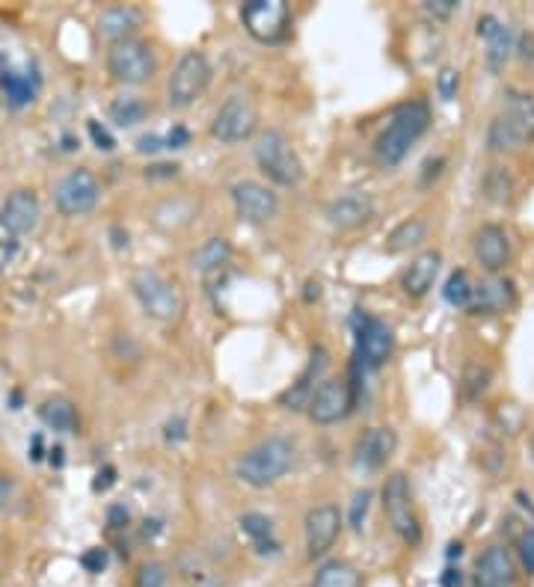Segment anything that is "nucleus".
Wrapping results in <instances>:
<instances>
[{
	"mask_svg": "<svg viewBox=\"0 0 534 587\" xmlns=\"http://www.w3.org/2000/svg\"><path fill=\"white\" fill-rule=\"evenodd\" d=\"M12 499V480L10 478H3L0 475V513L7 511V504H10Z\"/></svg>",
	"mask_w": 534,
	"mask_h": 587,
	"instance_id": "nucleus-47",
	"label": "nucleus"
},
{
	"mask_svg": "<svg viewBox=\"0 0 534 587\" xmlns=\"http://www.w3.org/2000/svg\"><path fill=\"white\" fill-rule=\"evenodd\" d=\"M458 89H460V72L458 68H451V65H446V68L436 75V92H439L443 101H455V98H458Z\"/></svg>",
	"mask_w": 534,
	"mask_h": 587,
	"instance_id": "nucleus-37",
	"label": "nucleus"
},
{
	"mask_svg": "<svg viewBox=\"0 0 534 587\" xmlns=\"http://www.w3.org/2000/svg\"><path fill=\"white\" fill-rule=\"evenodd\" d=\"M295 466V442L285 436H268L259 446H252L247 454H240L235 475L240 484L252 489L273 487L276 480H283Z\"/></svg>",
	"mask_w": 534,
	"mask_h": 587,
	"instance_id": "nucleus-3",
	"label": "nucleus"
},
{
	"mask_svg": "<svg viewBox=\"0 0 534 587\" xmlns=\"http://www.w3.org/2000/svg\"><path fill=\"white\" fill-rule=\"evenodd\" d=\"M166 582H170V566L161 561L142 564L137 573V587H166Z\"/></svg>",
	"mask_w": 534,
	"mask_h": 587,
	"instance_id": "nucleus-36",
	"label": "nucleus"
},
{
	"mask_svg": "<svg viewBox=\"0 0 534 587\" xmlns=\"http://www.w3.org/2000/svg\"><path fill=\"white\" fill-rule=\"evenodd\" d=\"M369 504H371L369 489H362V492L353 496V504H350V528H357V532H360L362 522H365V513H369Z\"/></svg>",
	"mask_w": 534,
	"mask_h": 587,
	"instance_id": "nucleus-40",
	"label": "nucleus"
},
{
	"mask_svg": "<svg viewBox=\"0 0 534 587\" xmlns=\"http://www.w3.org/2000/svg\"><path fill=\"white\" fill-rule=\"evenodd\" d=\"M439 267H443V252L439 250L419 252V255L410 261V267L403 271V279H401L403 294H407V297H413V300L425 297V294L434 288L436 276H439Z\"/></svg>",
	"mask_w": 534,
	"mask_h": 587,
	"instance_id": "nucleus-22",
	"label": "nucleus"
},
{
	"mask_svg": "<svg viewBox=\"0 0 534 587\" xmlns=\"http://www.w3.org/2000/svg\"><path fill=\"white\" fill-rule=\"evenodd\" d=\"M472 252H475V261H479L481 267L490 273V276H496V273H501L511 264V235L501 226H496V223H487V226H481L479 232H475Z\"/></svg>",
	"mask_w": 534,
	"mask_h": 587,
	"instance_id": "nucleus-17",
	"label": "nucleus"
},
{
	"mask_svg": "<svg viewBox=\"0 0 534 587\" xmlns=\"http://www.w3.org/2000/svg\"><path fill=\"white\" fill-rule=\"evenodd\" d=\"M395 448H398V436L393 427H369L365 434L357 439V466L365 472H381L389 460H393Z\"/></svg>",
	"mask_w": 534,
	"mask_h": 587,
	"instance_id": "nucleus-20",
	"label": "nucleus"
},
{
	"mask_svg": "<svg viewBox=\"0 0 534 587\" xmlns=\"http://www.w3.org/2000/svg\"><path fill=\"white\" fill-rule=\"evenodd\" d=\"M232 261V247L226 238H208L194 255V267L199 273H220Z\"/></svg>",
	"mask_w": 534,
	"mask_h": 587,
	"instance_id": "nucleus-31",
	"label": "nucleus"
},
{
	"mask_svg": "<svg viewBox=\"0 0 534 587\" xmlns=\"http://www.w3.org/2000/svg\"><path fill=\"white\" fill-rule=\"evenodd\" d=\"M425 238H427L425 220L407 217V220H401V223H398L393 232H389V238H386V252L398 255V252L413 250V247H419V243H422Z\"/></svg>",
	"mask_w": 534,
	"mask_h": 587,
	"instance_id": "nucleus-30",
	"label": "nucleus"
},
{
	"mask_svg": "<svg viewBox=\"0 0 534 587\" xmlns=\"http://www.w3.org/2000/svg\"><path fill=\"white\" fill-rule=\"evenodd\" d=\"M357 353L365 369H383L395 353L393 326L377 317H362V324L357 326Z\"/></svg>",
	"mask_w": 534,
	"mask_h": 587,
	"instance_id": "nucleus-16",
	"label": "nucleus"
},
{
	"mask_svg": "<svg viewBox=\"0 0 534 587\" xmlns=\"http://www.w3.org/2000/svg\"><path fill=\"white\" fill-rule=\"evenodd\" d=\"M517 585V561L511 549L505 546H490L484 549L475 561L472 573V587H513Z\"/></svg>",
	"mask_w": 534,
	"mask_h": 587,
	"instance_id": "nucleus-18",
	"label": "nucleus"
},
{
	"mask_svg": "<svg viewBox=\"0 0 534 587\" xmlns=\"http://www.w3.org/2000/svg\"><path fill=\"white\" fill-rule=\"evenodd\" d=\"M306 532V552L309 558H324V554L336 546L338 534H341V513L336 504H318L312 511L306 513L303 520Z\"/></svg>",
	"mask_w": 534,
	"mask_h": 587,
	"instance_id": "nucleus-15",
	"label": "nucleus"
},
{
	"mask_svg": "<svg viewBox=\"0 0 534 587\" xmlns=\"http://www.w3.org/2000/svg\"><path fill=\"white\" fill-rule=\"evenodd\" d=\"M0 87H3V96H7V101H10L12 108L22 110L36 101V92H39V77H36L34 72L3 68V72H0Z\"/></svg>",
	"mask_w": 534,
	"mask_h": 587,
	"instance_id": "nucleus-26",
	"label": "nucleus"
},
{
	"mask_svg": "<svg viewBox=\"0 0 534 587\" xmlns=\"http://www.w3.org/2000/svg\"><path fill=\"white\" fill-rule=\"evenodd\" d=\"M208 84H211V63H208V57L202 54V51H187V54L175 63L170 84H166L170 108H190L197 98L206 96Z\"/></svg>",
	"mask_w": 534,
	"mask_h": 587,
	"instance_id": "nucleus-9",
	"label": "nucleus"
},
{
	"mask_svg": "<svg viewBox=\"0 0 534 587\" xmlns=\"http://www.w3.org/2000/svg\"><path fill=\"white\" fill-rule=\"evenodd\" d=\"M232 205L244 223L264 226L280 214V196L262 182H238L232 185Z\"/></svg>",
	"mask_w": 534,
	"mask_h": 587,
	"instance_id": "nucleus-13",
	"label": "nucleus"
},
{
	"mask_svg": "<svg viewBox=\"0 0 534 587\" xmlns=\"http://www.w3.org/2000/svg\"><path fill=\"white\" fill-rule=\"evenodd\" d=\"M89 134H92V140L99 142V149H104V152H110L116 142H113V137H110L108 130L99 128V122H89Z\"/></svg>",
	"mask_w": 534,
	"mask_h": 587,
	"instance_id": "nucleus-45",
	"label": "nucleus"
},
{
	"mask_svg": "<svg viewBox=\"0 0 534 587\" xmlns=\"http://www.w3.org/2000/svg\"><path fill=\"white\" fill-rule=\"evenodd\" d=\"M259 130V104L247 92H232L211 122V137L223 146L247 142Z\"/></svg>",
	"mask_w": 534,
	"mask_h": 587,
	"instance_id": "nucleus-7",
	"label": "nucleus"
},
{
	"mask_svg": "<svg viewBox=\"0 0 534 587\" xmlns=\"http://www.w3.org/2000/svg\"><path fill=\"white\" fill-rule=\"evenodd\" d=\"M371 217H374V199L369 193H360V190L338 196L327 205L330 226L341 228V232L365 226Z\"/></svg>",
	"mask_w": 534,
	"mask_h": 587,
	"instance_id": "nucleus-21",
	"label": "nucleus"
},
{
	"mask_svg": "<svg viewBox=\"0 0 534 587\" xmlns=\"http://www.w3.org/2000/svg\"><path fill=\"white\" fill-rule=\"evenodd\" d=\"M517 303V294L508 279L490 276L484 283H475V300H472V315H496V312H508Z\"/></svg>",
	"mask_w": 534,
	"mask_h": 587,
	"instance_id": "nucleus-24",
	"label": "nucleus"
},
{
	"mask_svg": "<svg viewBox=\"0 0 534 587\" xmlns=\"http://www.w3.org/2000/svg\"><path fill=\"white\" fill-rule=\"evenodd\" d=\"M431 128V108L425 101H407L401 108L395 110L389 125L383 128V134L374 142V154L377 163L393 170L398 163L410 154L415 142L422 140Z\"/></svg>",
	"mask_w": 534,
	"mask_h": 587,
	"instance_id": "nucleus-1",
	"label": "nucleus"
},
{
	"mask_svg": "<svg viewBox=\"0 0 534 587\" xmlns=\"http://www.w3.org/2000/svg\"><path fill=\"white\" fill-rule=\"evenodd\" d=\"M240 532L250 537L259 554H276L280 552V540L273 534V522L264 513H244L240 516Z\"/></svg>",
	"mask_w": 534,
	"mask_h": 587,
	"instance_id": "nucleus-28",
	"label": "nucleus"
},
{
	"mask_svg": "<svg viewBox=\"0 0 534 587\" xmlns=\"http://www.w3.org/2000/svg\"><path fill=\"white\" fill-rule=\"evenodd\" d=\"M187 142H190V134H187V128H182V125H175L164 137L166 149H185Z\"/></svg>",
	"mask_w": 534,
	"mask_h": 587,
	"instance_id": "nucleus-43",
	"label": "nucleus"
},
{
	"mask_svg": "<svg viewBox=\"0 0 534 587\" xmlns=\"http://www.w3.org/2000/svg\"><path fill=\"white\" fill-rule=\"evenodd\" d=\"M487 383H490V369L479 365V362H469L467 374H463V395H467L469 401H475L479 395H484Z\"/></svg>",
	"mask_w": 534,
	"mask_h": 587,
	"instance_id": "nucleus-35",
	"label": "nucleus"
},
{
	"mask_svg": "<svg viewBox=\"0 0 534 587\" xmlns=\"http://www.w3.org/2000/svg\"><path fill=\"white\" fill-rule=\"evenodd\" d=\"M381 499L383 513H386V522L393 525V532L398 534L407 546H419V540H422V525H419V516H415L413 492H410V480H407L403 472H395V475L383 480Z\"/></svg>",
	"mask_w": 534,
	"mask_h": 587,
	"instance_id": "nucleus-8",
	"label": "nucleus"
},
{
	"mask_svg": "<svg viewBox=\"0 0 534 587\" xmlns=\"http://www.w3.org/2000/svg\"><path fill=\"white\" fill-rule=\"evenodd\" d=\"M312 587H362V576L348 561H327L318 566Z\"/></svg>",
	"mask_w": 534,
	"mask_h": 587,
	"instance_id": "nucleus-32",
	"label": "nucleus"
},
{
	"mask_svg": "<svg viewBox=\"0 0 534 587\" xmlns=\"http://www.w3.org/2000/svg\"><path fill=\"white\" fill-rule=\"evenodd\" d=\"M178 576L187 587H223V576H220L214 566L208 564L206 558L199 554H182L178 561Z\"/></svg>",
	"mask_w": 534,
	"mask_h": 587,
	"instance_id": "nucleus-29",
	"label": "nucleus"
},
{
	"mask_svg": "<svg viewBox=\"0 0 534 587\" xmlns=\"http://www.w3.org/2000/svg\"><path fill=\"white\" fill-rule=\"evenodd\" d=\"M161 149H166L164 146V137H158V134H146V137H140V140H137V152H161Z\"/></svg>",
	"mask_w": 534,
	"mask_h": 587,
	"instance_id": "nucleus-44",
	"label": "nucleus"
},
{
	"mask_svg": "<svg viewBox=\"0 0 534 587\" xmlns=\"http://www.w3.org/2000/svg\"><path fill=\"white\" fill-rule=\"evenodd\" d=\"M240 22L256 42L276 45L288 36L291 10L285 0H250L240 7Z\"/></svg>",
	"mask_w": 534,
	"mask_h": 587,
	"instance_id": "nucleus-10",
	"label": "nucleus"
},
{
	"mask_svg": "<svg viewBox=\"0 0 534 587\" xmlns=\"http://www.w3.org/2000/svg\"><path fill=\"white\" fill-rule=\"evenodd\" d=\"M443 297H446L448 305L455 309H463L469 312L472 309V300H475V283L467 271H455L446 279V288H443Z\"/></svg>",
	"mask_w": 534,
	"mask_h": 587,
	"instance_id": "nucleus-34",
	"label": "nucleus"
},
{
	"mask_svg": "<svg viewBox=\"0 0 534 587\" xmlns=\"http://www.w3.org/2000/svg\"><path fill=\"white\" fill-rule=\"evenodd\" d=\"M534 142V96L508 92L499 113L487 130V146L493 152H523Z\"/></svg>",
	"mask_w": 534,
	"mask_h": 587,
	"instance_id": "nucleus-2",
	"label": "nucleus"
},
{
	"mask_svg": "<svg viewBox=\"0 0 534 587\" xmlns=\"http://www.w3.org/2000/svg\"><path fill=\"white\" fill-rule=\"evenodd\" d=\"M517 554H520V564L525 573H534V525H529L520 540H517Z\"/></svg>",
	"mask_w": 534,
	"mask_h": 587,
	"instance_id": "nucleus-39",
	"label": "nucleus"
},
{
	"mask_svg": "<svg viewBox=\"0 0 534 587\" xmlns=\"http://www.w3.org/2000/svg\"><path fill=\"white\" fill-rule=\"evenodd\" d=\"M532 457H534V434H532Z\"/></svg>",
	"mask_w": 534,
	"mask_h": 587,
	"instance_id": "nucleus-51",
	"label": "nucleus"
},
{
	"mask_svg": "<svg viewBox=\"0 0 534 587\" xmlns=\"http://www.w3.org/2000/svg\"><path fill=\"white\" fill-rule=\"evenodd\" d=\"M520 57H523V60H534V39L532 36H523V42H520Z\"/></svg>",
	"mask_w": 534,
	"mask_h": 587,
	"instance_id": "nucleus-49",
	"label": "nucleus"
},
{
	"mask_svg": "<svg viewBox=\"0 0 534 587\" xmlns=\"http://www.w3.org/2000/svg\"><path fill=\"white\" fill-rule=\"evenodd\" d=\"M12 255H15V243H12V240L0 238V271H3L7 264H10Z\"/></svg>",
	"mask_w": 534,
	"mask_h": 587,
	"instance_id": "nucleus-46",
	"label": "nucleus"
},
{
	"mask_svg": "<svg viewBox=\"0 0 534 587\" xmlns=\"http://www.w3.org/2000/svg\"><path fill=\"white\" fill-rule=\"evenodd\" d=\"M42 220V205H39V196L27 187L12 190L3 205H0V228L10 235V238H22V235H34L36 226Z\"/></svg>",
	"mask_w": 534,
	"mask_h": 587,
	"instance_id": "nucleus-14",
	"label": "nucleus"
},
{
	"mask_svg": "<svg viewBox=\"0 0 534 587\" xmlns=\"http://www.w3.org/2000/svg\"><path fill=\"white\" fill-rule=\"evenodd\" d=\"M149 116V104L140 96H122L110 104V122L116 128H134Z\"/></svg>",
	"mask_w": 534,
	"mask_h": 587,
	"instance_id": "nucleus-33",
	"label": "nucleus"
},
{
	"mask_svg": "<svg viewBox=\"0 0 534 587\" xmlns=\"http://www.w3.org/2000/svg\"><path fill=\"white\" fill-rule=\"evenodd\" d=\"M458 0H425V12L434 18H451L458 12Z\"/></svg>",
	"mask_w": 534,
	"mask_h": 587,
	"instance_id": "nucleus-42",
	"label": "nucleus"
},
{
	"mask_svg": "<svg viewBox=\"0 0 534 587\" xmlns=\"http://www.w3.org/2000/svg\"><path fill=\"white\" fill-rule=\"evenodd\" d=\"M101 199V185L96 175L77 166L66 173L54 187V205L63 217H87L96 211Z\"/></svg>",
	"mask_w": 534,
	"mask_h": 587,
	"instance_id": "nucleus-11",
	"label": "nucleus"
},
{
	"mask_svg": "<svg viewBox=\"0 0 534 587\" xmlns=\"http://www.w3.org/2000/svg\"><path fill=\"white\" fill-rule=\"evenodd\" d=\"M252 154L264 178L276 187H297L303 182V161L283 130H262L252 146Z\"/></svg>",
	"mask_w": 534,
	"mask_h": 587,
	"instance_id": "nucleus-5",
	"label": "nucleus"
},
{
	"mask_svg": "<svg viewBox=\"0 0 534 587\" xmlns=\"http://www.w3.org/2000/svg\"><path fill=\"white\" fill-rule=\"evenodd\" d=\"M353 398H357V395H353V386H350L348 380L330 377V380L318 383V389L312 391L309 407H306V415H309L312 424L327 427V424L348 419L350 410H353Z\"/></svg>",
	"mask_w": 534,
	"mask_h": 587,
	"instance_id": "nucleus-12",
	"label": "nucleus"
},
{
	"mask_svg": "<svg viewBox=\"0 0 534 587\" xmlns=\"http://www.w3.org/2000/svg\"><path fill=\"white\" fill-rule=\"evenodd\" d=\"M443 585H446V587H460V570H448L446 578H443Z\"/></svg>",
	"mask_w": 534,
	"mask_h": 587,
	"instance_id": "nucleus-50",
	"label": "nucleus"
},
{
	"mask_svg": "<svg viewBox=\"0 0 534 587\" xmlns=\"http://www.w3.org/2000/svg\"><path fill=\"white\" fill-rule=\"evenodd\" d=\"M125 522H128V511H122V508L110 511V525H113V528H122Z\"/></svg>",
	"mask_w": 534,
	"mask_h": 587,
	"instance_id": "nucleus-48",
	"label": "nucleus"
},
{
	"mask_svg": "<svg viewBox=\"0 0 534 587\" xmlns=\"http://www.w3.org/2000/svg\"><path fill=\"white\" fill-rule=\"evenodd\" d=\"M327 362H330L327 350L324 348L312 350V357H309V365L303 369V374H300L295 386L280 398V403H283L285 410H303V407H309V398H312V391L318 389L315 380L327 371Z\"/></svg>",
	"mask_w": 534,
	"mask_h": 587,
	"instance_id": "nucleus-23",
	"label": "nucleus"
},
{
	"mask_svg": "<svg viewBox=\"0 0 534 587\" xmlns=\"http://www.w3.org/2000/svg\"><path fill=\"white\" fill-rule=\"evenodd\" d=\"M39 419H42L45 427H51L54 434H75L77 424V410L75 403L69 398H48V401L39 407Z\"/></svg>",
	"mask_w": 534,
	"mask_h": 587,
	"instance_id": "nucleus-27",
	"label": "nucleus"
},
{
	"mask_svg": "<svg viewBox=\"0 0 534 587\" xmlns=\"http://www.w3.org/2000/svg\"><path fill=\"white\" fill-rule=\"evenodd\" d=\"M142 27V12L137 7H110L101 12L99 33L110 45L134 39V33Z\"/></svg>",
	"mask_w": 534,
	"mask_h": 587,
	"instance_id": "nucleus-25",
	"label": "nucleus"
},
{
	"mask_svg": "<svg viewBox=\"0 0 534 587\" xmlns=\"http://www.w3.org/2000/svg\"><path fill=\"white\" fill-rule=\"evenodd\" d=\"M158 72L154 48L142 39H125L110 45L108 51V75L122 87H142Z\"/></svg>",
	"mask_w": 534,
	"mask_h": 587,
	"instance_id": "nucleus-6",
	"label": "nucleus"
},
{
	"mask_svg": "<svg viewBox=\"0 0 534 587\" xmlns=\"http://www.w3.org/2000/svg\"><path fill=\"white\" fill-rule=\"evenodd\" d=\"M479 39L484 42V60L493 75H499L501 68L508 65L513 54V33L505 22H499L496 15H481L479 18Z\"/></svg>",
	"mask_w": 534,
	"mask_h": 587,
	"instance_id": "nucleus-19",
	"label": "nucleus"
},
{
	"mask_svg": "<svg viewBox=\"0 0 534 587\" xmlns=\"http://www.w3.org/2000/svg\"><path fill=\"white\" fill-rule=\"evenodd\" d=\"M487 178H490V182H484V187H487V196H490V199H496V202H505V199H508V193H511V178H508V173L493 170Z\"/></svg>",
	"mask_w": 534,
	"mask_h": 587,
	"instance_id": "nucleus-38",
	"label": "nucleus"
},
{
	"mask_svg": "<svg viewBox=\"0 0 534 587\" xmlns=\"http://www.w3.org/2000/svg\"><path fill=\"white\" fill-rule=\"evenodd\" d=\"M132 291L142 312L158 324H175L185 315V291L178 288V283L166 279L164 273L137 271L132 276Z\"/></svg>",
	"mask_w": 534,
	"mask_h": 587,
	"instance_id": "nucleus-4",
	"label": "nucleus"
},
{
	"mask_svg": "<svg viewBox=\"0 0 534 587\" xmlns=\"http://www.w3.org/2000/svg\"><path fill=\"white\" fill-rule=\"evenodd\" d=\"M80 564H84L87 573L96 576V573H101V570L108 566V549H99V546H96V549H87V552L80 554Z\"/></svg>",
	"mask_w": 534,
	"mask_h": 587,
	"instance_id": "nucleus-41",
	"label": "nucleus"
}]
</instances>
